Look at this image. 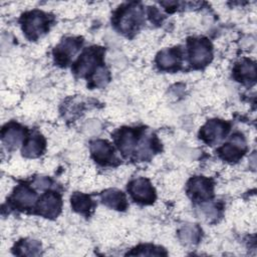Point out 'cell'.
<instances>
[{"instance_id":"484cf974","label":"cell","mask_w":257,"mask_h":257,"mask_svg":"<svg viewBox=\"0 0 257 257\" xmlns=\"http://www.w3.org/2000/svg\"><path fill=\"white\" fill-rule=\"evenodd\" d=\"M202 209H203L204 213L206 214V216H208V217H215V216L217 215V211H216L215 208H214L213 206H211V205H209V206H204Z\"/></svg>"},{"instance_id":"7a4b0ae2","label":"cell","mask_w":257,"mask_h":257,"mask_svg":"<svg viewBox=\"0 0 257 257\" xmlns=\"http://www.w3.org/2000/svg\"><path fill=\"white\" fill-rule=\"evenodd\" d=\"M142 21V9L138 4H131L119 10L115 17V25L123 33L135 30Z\"/></svg>"},{"instance_id":"2e32d148","label":"cell","mask_w":257,"mask_h":257,"mask_svg":"<svg viewBox=\"0 0 257 257\" xmlns=\"http://www.w3.org/2000/svg\"><path fill=\"white\" fill-rule=\"evenodd\" d=\"M45 148V141L40 135L31 137L23 147L22 153L27 158H35L42 154Z\"/></svg>"},{"instance_id":"30bf717a","label":"cell","mask_w":257,"mask_h":257,"mask_svg":"<svg viewBox=\"0 0 257 257\" xmlns=\"http://www.w3.org/2000/svg\"><path fill=\"white\" fill-rule=\"evenodd\" d=\"M245 152V142L242 136H234L232 143L223 146L219 153L221 157L229 162H234L239 160L243 153Z\"/></svg>"},{"instance_id":"4fadbf2b","label":"cell","mask_w":257,"mask_h":257,"mask_svg":"<svg viewBox=\"0 0 257 257\" xmlns=\"http://www.w3.org/2000/svg\"><path fill=\"white\" fill-rule=\"evenodd\" d=\"M91 154L95 161L101 164H106L111 161L113 156V150L111 146L102 140L94 141L91 143Z\"/></svg>"},{"instance_id":"603a6c76","label":"cell","mask_w":257,"mask_h":257,"mask_svg":"<svg viewBox=\"0 0 257 257\" xmlns=\"http://www.w3.org/2000/svg\"><path fill=\"white\" fill-rule=\"evenodd\" d=\"M93 80H94L95 85H97V86L104 85L107 82V80H108V72H107V70L104 69L103 67L97 68Z\"/></svg>"},{"instance_id":"7c38bea8","label":"cell","mask_w":257,"mask_h":257,"mask_svg":"<svg viewBox=\"0 0 257 257\" xmlns=\"http://www.w3.org/2000/svg\"><path fill=\"white\" fill-rule=\"evenodd\" d=\"M35 198V193L30 188L27 186H19L13 193L12 202L16 207L26 209L32 207Z\"/></svg>"},{"instance_id":"3957f363","label":"cell","mask_w":257,"mask_h":257,"mask_svg":"<svg viewBox=\"0 0 257 257\" xmlns=\"http://www.w3.org/2000/svg\"><path fill=\"white\" fill-rule=\"evenodd\" d=\"M190 60L193 65L201 67L210 62L212 58L211 44L206 39H193L190 41Z\"/></svg>"},{"instance_id":"e0dca14e","label":"cell","mask_w":257,"mask_h":257,"mask_svg":"<svg viewBox=\"0 0 257 257\" xmlns=\"http://www.w3.org/2000/svg\"><path fill=\"white\" fill-rule=\"evenodd\" d=\"M180 61V55L178 49H165L161 51L157 56L158 65L163 69H170L175 67Z\"/></svg>"},{"instance_id":"ffe728a7","label":"cell","mask_w":257,"mask_h":257,"mask_svg":"<svg viewBox=\"0 0 257 257\" xmlns=\"http://www.w3.org/2000/svg\"><path fill=\"white\" fill-rule=\"evenodd\" d=\"M71 206L77 212H86L91 208V201L87 195L75 193L71 197Z\"/></svg>"},{"instance_id":"5bb4252c","label":"cell","mask_w":257,"mask_h":257,"mask_svg":"<svg viewBox=\"0 0 257 257\" xmlns=\"http://www.w3.org/2000/svg\"><path fill=\"white\" fill-rule=\"evenodd\" d=\"M101 200L106 206L115 210H124L126 208V199L122 192L109 189L101 194Z\"/></svg>"},{"instance_id":"44dd1931","label":"cell","mask_w":257,"mask_h":257,"mask_svg":"<svg viewBox=\"0 0 257 257\" xmlns=\"http://www.w3.org/2000/svg\"><path fill=\"white\" fill-rule=\"evenodd\" d=\"M200 231L195 225H186L179 231L180 239L186 244L196 243L199 239Z\"/></svg>"},{"instance_id":"8992f818","label":"cell","mask_w":257,"mask_h":257,"mask_svg":"<svg viewBox=\"0 0 257 257\" xmlns=\"http://www.w3.org/2000/svg\"><path fill=\"white\" fill-rule=\"evenodd\" d=\"M228 130V124L226 122L219 119H212L202 127L200 138L209 144L216 143L226 136Z\"/></svg>"},{"instance_id":"d4e9b609","label":"cell","mask_w":257,"mask_h":257,"mask_svg":"<svg viewBox=\"0 0 257 257\" xmlns=\"http://www.w3.org/2000/svg\"><path fill=\"white\" fill-rule=\"evenodd\" d=\"M49 183L50 182H49L48 179H46L44 177H39L35 180L34 184L36 185V187H38L40 189H44V188H47L49 186Z\"/></svg>"},{"instance_id":"277c9868","label":"cell","mask_w":257,"mask_h":257,"mask_svg":"<svg viewBox=\"0 0 257 257\" xmlns=\"http://www.w3.org/2000/svg\"><path fill=\"white\" fill-rule=\"evenodd\" d=\"M102 49L99 47H90L86 49L78 58L74 66V71L80 76L86 75L96 68L97 63L100 61Z\"/></svg>"},{"instance_id":"8fae6325","label":"cell","mask_w":257,"mask_h":257,"mask_svg":"<svg viewBox=\"0 0 257 257\" xmlns=\"http://www.w3.org/2000/svg\"><path fill=\"white\" fill-rule=\"evenodd\" d=\"M24 138V130L18 124L11 123L3 128L2 141L9 149L17 148Z\"/></svg>"},{"instance_id":"9c48e42d","label":"cell","mask_w":257,"mask_h":257,"mask_svg":"<svg viewBox=\"0 0 257 257\" xmlns=\"http://www.w3.org/2000/svg\"><path fill=\"white\" fill-rule=\"evenodd\" d=\"M188 193L192 199L203 201L212 196V184L204 177H196L191 179L188 186Z\"/></svg>"},{"instance_id":"ac0fdd59","label":"cell","mask_w":257,"mask_h":257,"mask_svg":"<svg viewBox=\"0 0 257 257\" xmlns=\"http://www.w3.org/2000/svg\"><path fill=\"white\" fill-rule=\"evenodd\" d=\"M235 76L239 81L255 80L256 78V65L253 61L244 60L235 68Z\"/></svg>"},{"instance_id":"5b68a950","label":"cell","mask_w":257,"mask_h":257,"mask_svg":"<svg viewBox=\"0 0 257 257\" xmlns=\"http://www.w3.org/2000/svg\"><path fill=\"white\" fill-rule=\"evenodd\" d=\"M128 191L137 202L143 204H152L156 198L153 186L147 179L144 178L133 181L128 186Z\"/></svg>"},{"instance_id":"7402d4cb","label":"cell","mask_w":257,"mask_h":257,"mask_svg":"<svg viewBox=\"0 0 257 257\" xmlns=\"http://www.w3.org/2000/svg\"><path fill=\"white\" fill-rule=\"evenodd\" d=\"M130 255H142V256H159V255H166V252L163 249L155 248L153 246H143L136 250V252L128 253Z\"/></svg>"},{"instance_id":"6da1fadb","label":"cell","mask_w":257,"mask_h":257,"mask_svg":"<svg viewBox=\"0 0 257 257\" xmlns=\"http://www.w3.org/2000/svg\"><path fill=\"white\" fill-rule=\"evenodd\" d=\"M22 28L30 39H36L48 29V17L40 11H32L23 15Z\"/></svg>"},{"instance_id":"ba28073f","label":"cell","mask_w":257,"mask_h":257,"mask_svg":"<svg viewBox=\"0 0 257 257\" xmlns=\"http://www.w3.org/2000/svg\"><path fill=\"white\" fill-rule=\"evenodd\" d=\"M81 40L79 38H66L54 50L55 61L60 65H65L76 53Z\"/></svg>"},{"instance_id":"cb8c5ba5","label":"cell","mask_w":257,"mask_h":257,"mask_svg":"<svg viewBox=\"0 0 257 257\" xmlns=\"http://www.w3.org/2000/svg\"><path fill=\"white\" fill-rule=\"evenodd\" d=\"M85 128L87 130L88 133L93 134V133H95V132L98 131V128H99V122L96 121V120L88 121V122L86 123V125H85Z\"/></svg>"},{"instance_id":"52a82bcc","label":"cell","mask_w":257,"mask_h":257,"mask_svg":"<svg viewBox=\"0 0 257 257\" xmlns=\"http://www.w3.org/2000/svg\"><path fill=\"white\" fill-rule=\"evenodd\" d=\"M61 209L60 197L53 193H46L41 197L37 204V211L40 215L47 218L56 217Z\"/></svg>"},{"instance_id":"d6986e66","label":"cell","mask_w":257,"mask_h":257,"mask_svg":"<svg viewBox=\"0 0 257 257\" xmlns=\"http://www.w3.org/2000/svg\"><path fill=\"white\" fill-rule=\"evenodd\" d=\"M16 254L25 256L38 255L41 250V245L35 240H25L21 241L16 248Z\"/></svg>"},{"instance_id":"9a60e30c","label":"cell","mask_w":257,"mask_h":257,"mask_svg":"<svg viewBox=\"0 0 257 257\" xmlns=\"http://www.w3.org/2000/svg\"><path fill=\"white\" fill-rule=\"evenodd\" d=\"M119 150L122 154L127 155L133 152L137 144L136 132L132 128H123L119 132V135L116 139Z\"/></svg>"}]
</instances>
